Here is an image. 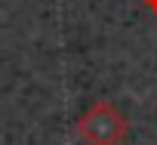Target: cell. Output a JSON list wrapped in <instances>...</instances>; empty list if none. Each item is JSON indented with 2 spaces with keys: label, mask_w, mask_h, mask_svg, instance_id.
<instances>
[{
  "label": "cell",
  "mask_w": 157,
  "mask_h": 145,
  "mask_svg": "<svg viewBox=\"0 0 157 145\" xmlns=\"http://www.w3.org/2000/svg\"><path fill=\"white\" fill-rule=\"evenodd\" d=\"M126 130H129L126 117L108 99H96L77 120V136L83 145H120Z\"/></svg>",
  "instance_id": "obj_1"
},
{
  "label": "cell",
  "mask_w": 157,
  "mask_h": 145,
  "mask_svg": "<svg viewBox=\"0 0 157 145\" xmlns=\"http://www.w3.org/2000/svg\"><path fill=\"white\" fill-rule=\"evenodd\" d=\"M142 3H145V10H148V13H154V16H157V0H142Z\"/></svg>",
  "instance_id": "obj_2"
}]
</instances>
